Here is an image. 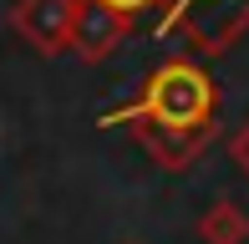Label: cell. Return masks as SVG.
Instances as JSON below:
<instances>
[{
    "mask_svg": "<svg viewBox=\"0 0 249 244\" xmlns=\"http://www.w3.org/2000/svg\"><path fill=\"white\" fill-rule=\"evenodd\" d=\"M213 107H219V92H213L209 71H198L194 61H168L148 76V87L132 107L107 112V127L112 122H148L168 138H194V132H209Z\"/></svg>",
    "mask_w": 249,
    "mask_h": 244,
    "instance_id": "1",
    "label": "cell"
},
{
    "mask_svg": "<svg viewBox=\"0 0 249 244\" xmlns=\"http://www.w3.org/2000/svg\"><path fill=\"white\" fill-rule=\"evenodd\" d=\"M198 239L203 244H244L249 239V214L234 198H219V204L198 219Z\"/></svg>",
    "mask_w": 249,
    "mask_h": 244,
    "instance_id": "4",
    "label": "cell"
},
{
    "mask_svg": "<svg viewBox=\"0 0 249 244\" xmlns=\"http://www.w3.org/2000/svg\"><path fill=\"white\" fill-rule=\"evenodd\" d=\"M71 26H76V0H16L10 10V31L41 56L71 46Z\"/></svg>",
    "mask_w": 249,
    "mask_h": 244,
    "instance_id": "2",
    "label": "cell"
},
{
    "mask_svg": "<svg viewBox=\"0 0 249 244\" xmlns=\"http://www.w3.org/2000/svg\"><path fill=\"white\" fill-rule=\"evenodd\" d=\"M229 163H234V168H239L244 178H249V122H244V127L229 138Z\"/></svg>",
    "mask_w": 249,
    "mask_h": 244,
    "instance_id": "5",
    "label": "cell"
},
{
    "mask_svg": "<svg viewBox=\"0 0 249 244\" xmlns=\"http://www.w3.org/2000/svg\"><path fill=\"white\" fill-rule=\"evenodd\" d=\"M122 41H127V16L97 5V0H76L71 46H76V56H82V61H107Z\"/></svg>",
    "mask_w": 249,
    "mask_h": 244,
    "instance_id": "3",
    "label": "cell"
},
{
    "mask_svg": "<svg viewBox=\"0 0 249 244\" xmlns=\"http://www.w3.org/2000/svg\"><path fill=\"white\" fill-rule=\"evenodd\" d=\"M97 5L117 10V16H138V10H142V5H153V0H97Z\"/></svg>",
    "mask_w": 249,
    "mask_h": 244,
    "instance_id": "7",
    "label": "cell"
},
{
    "mask_svg": "<svg viewBox=\"0 0 249 244\" xmlns=\"http://www.w3.org/2000/svg\"><path fill=\"white\" fill-rule=\"evenodd\" d=\"M239 0H178V20H188V10H229Z\"/></svg>",
    "mask_w": 249,
    "mask_h": 244,
    "instance_id": "6",
    "label": "cell"
}]
</instances>
